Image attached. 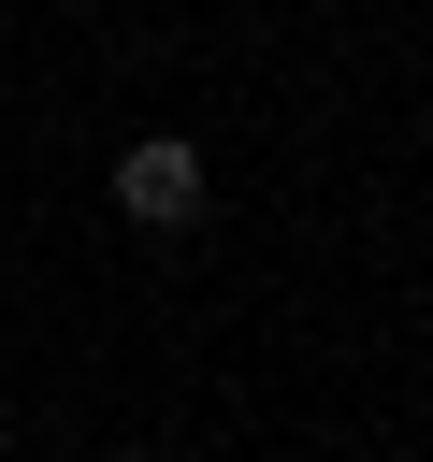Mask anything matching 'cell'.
<instances>
[{
    "instance_id": "cell-1",
    "label": "cell",
    "mask_w": 433,
    "mask_h": 462,
    "mask_svg": "<svg viewBox=\"0 0 433 462\" xmlns=\"http://www.w3.org/2000/svg\"><path fill=\"white\" fill-rule=\"evenodd\" d=\"M202 202H216V173H202V144H188V130L115 144V217H130V231H188Z\"/></svg>"
},
{
    "instance_id": "cell-2",
    "label": "cell",
    "mask_w": 433,
    "mask_h": 462,
    "mask_svg": "<svg viewBox=\"0 0 433 462\" xmlns=\"http://www.w3.org/2000/svg\"><path fill=\"white\" fill-rule=\"evenodd\" d=\"M101 462H159V448H101Z\"/></svg>"
}]
</instances>
